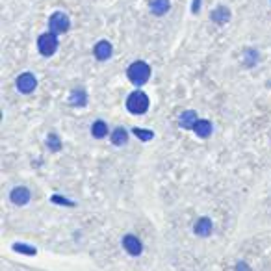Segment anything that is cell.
Returning <instances> with one entry per match:
<instances>
[{
    "instance_id": "cell-1",
    "label": "cell",
    "mask_w": 271,
    "mask_h": 271,
    "mask_svg": "<svg viewBox=\"0 0 271 271\" xmlns=\"http://www.w3.org/2000/svg\"><path fill=\"white\" fill-rule=\"evenodd\" d=\"M126 75H128V80H130L134 86H143V84L149 82V78H151V67L147 65L145 61H134V63L126 69Z\"/></svg>"
},
{
    "instance_id": "cell-2",
    "label": "cell",
    "mask_w": 271,
    "mask_h": 271,
    "mask_svg": "<svg viewBox=\"0 0 271 271\" xmlns=\"http://www.w3.org/2000/svg\"><path fill=\"white\" fill-rule=\"evenodd\" d=\"M126 108H128V112L130 114H145L147 110H149V97H147L143 91H134L128 95V98H126Z\"/></svg>"
},
{
    "instance_id": "cell-3",
    "label": "cell",
    "mask_w": 271,
    "mask_h": 271,
    "mask_svg": "<svg viewBox=\"0 0 271 271\" xmlns=\"http://www.w3.org/2000/svg\"><path fill=\"white\" fill-rule=\"evenodd\" d=\"M38 49H39V52L45 56V58H49V56L54 54L56 49H58V38H56V33L49 32V33H43V36H39Z\"/></svg>"
},
{
    "instance_id": "cell-4",
    "label": "cell",
    "mask_w": 271,
    "mask_h": 271,
    "mask_svg": "<svg viewBox=\"0 0 271 271\" xmlns=\"http://www.w3.org/2000/svg\"><path fill=\"white\" fill-rule=\"evenodd\" d=\"M49 26H50V32L56 33V36H58V33H65L71 28V21H69V17H67V13L56 11L54 15L50 17Z\"/></svg>"
},
{
    "instance_id": "cell-5",
    "label": "cell",
    "mask_w": 271,
    "mask_h": 271,
    "mask_svg": "<svg viewBox=\"0 0 271 271\" xmlns=\"http://www.w3.org/2000/svg\"><path fill=\"white\" fill-rule=\"evenodd\" d=\"M36 87H38V80H36V76L32 73H22V75H19V78H17V89L19 91L32 93Z\"/></svg>"
},
{
    "instance_id": "cell-6",
    "label": "cell",
    "mask_w": 271,
    "mask_h": 271,
    "mask_svg": "<svg viewBox=\"0 0 271 271\" xmlns=\"http://www.w3.org/2000/svg\"><path fill=\"white\" fill-rule=\"evenodd\" d=\"M123 247L126 249V253L132 256H140L141 251H143V245H141V242L136 236H132V234H126L125 238H123Z\"/></svg>"
},
{
    "instance_id": "cell-7",
    "label": "cell",
    "mask_w": 271,
    "mask_h": 271,
    "mask_svg": "<svg viewBox=\"0 0 271 271\" xmlns=\"http://www.w3.org/2000/svg\"><path fill=\"white\" fill-rule=\"evenodd\" d=\"M30 201V190L24 188V186H19L15 190L11 191V202H15L17 206H22L26 205Z\"/></svg>"
},
{
    "instance_id": "cell-8",
    "label": "cell",
    "mask_w": 271,
    "mask_h": 271,
    "mask_svg": "<svg viewBox=\"0 0 271 271\" xmlns=\"http://www.w3.org/2000/svg\"><path fill=\"white\" fill-rule=\"evenodd\" d=\"M197 114L195 112H191V110H188V112H184V114L179 117V125L184 126V128H188V130H193L197 125Z\"/></svg>"
},
{
    "instance_id": "cell-9",
    "label": "cell",
    "mask_w": 271,
    "mask_h": 271,
    "mask_svg": "<svg viewBox=\"0 0 271 271\" xmlns=\"http://www.w3.org/2000/svg\"><path fill=\"white\" fill-rule=\"evenodd\" d=\"M112 45L108 41H98L95 45V56H97L98 60H108L110 56H112Z\"/></svg>"
},
{
    "instance_id": "cell-10",
    "label": "cell",
    "mask_w": 271,
    "mask_h": 271,
    "mask_svg": "<svg viewBox=\"0 0 271 271\" xmlns=\"http://www.w3.org/2000/svg\"><path fill=\"white\" fill-rule=\"evenodd\" d=\"M212 19L217 24H223V22H227L230 19V10L228 8H216V10L212 11Z\"/></svg>"
},
{
    "instance_id": "cell-11",
    "label": "cell",
    "mask_w": 271,
    "mask_h": 271,
    "mask_svg": "<svg viewBox=\"0 0 271 271\" xmlns=\"http://www.w3.org/2000/svg\"><path fill=\"white\" fill-rule=\"evenodd\" d=\"M195 232L199 234V236H208V234L212 232V221L208 217H201V219L197 221Z\"/></svg>"
},
{
    "instance_id": "cell-12",
    "label": "cell",
    "mask_w": 271,
    "mask_h": 271,
    "mask_svg": "<svg viewBox=\"0 0 271 271\" xmlns=\"http://www.w3.org/2000/svg\"><path fill=\"white\" fill-rule=\"evenodd\" d=\"M169 0H152L151 2V10L154 15H163L169 11Z\"/></svg>"
},
{
    "instance_id": "cell-13",
    "label": "cell",
    "mask_w": 271,
    "mask_h": 271,
    "mask_svg": "<svg viewBox=\"0 0 271 271\" xmlns=\"http://www.w3.org/2000/svg\"><path fill=\"white\" fill-rule=\"evenodd\" d=\"M126 141H128V132L125 128H115L114 134H112V143L114 145H126Z\"/></svg>"
},
{
    "instance_id": "cell-14",
    "label": "cell",
    "mask_w": 271,
    "mask_h": 271,
    "mask_svg": "<svg viewBox=\"0 0 271 271\" xmlns=\"http://www.w3.org/2000/svg\"><path fill=\"white\" fill-rule=\"evenodd\" d=\"M86 100H87L86 91H84L82 87H78V89H75V91L71 93V104H73V106H84Z\"/></svg>"
},
{
    "instance_id": "cell-15",
    "label": "cell",
    "mask_w": 271,
    "mask_h": 271,
    "mask_svg": "<svg viewBox=\"0 0 271 271\" xmlns=\"http://www.w3.org/2000/svg\"><path fill=\"white\" fill-rule=\"evenodd\" d=\"M193 132H195L199 138H208V136L212 134V125L208 123V121H197Z\"/></svg>"
},
{
    "instance_id": "cell-16",
    "label": "cell",
    "mask_w": 271,
    "mask_h": 271,
    "mask_svg": "<svg viewBox=\"0 0 271 271\" xmlns=\"http://www.w3.org/2000/svg\"><path fill=\"white\" fill-rule=\"evenodd\" d=\"M91 132H93V136H95V138H98V140H100V138H104V136L108 134V126H106V123H104V121H95V123H93V126H91Z\"/></svg>"
},
{
    "instance_id": "cell-17",
    "label": "cell",
    "mask_w": 271,
    "mask_h": 271,
    "mask_svg": "<svg viewBox=\"0 0 271 271\" xmlns=\"http://www.w3.org/2000/svg\"><path fill=\"white\" fill-rule=\"evenodd\" d=\"M132 132H134V136H138L141 141H149L154 138V134H152L151 130H143V128H134Z\"/></svg>"
},
{
    "instance_id": "cell-18",
    "label": "cell",
    "mask_w": 271,
    "mask_h": 271,
    "mask_svg": "<svg viewBox=\"0 0 271 271\" xmlns=\"http://www.w3.org/2000/svg\"><path fill=\"white\" fill-rule=\"evenodd\" d=\"M47 143H49V147L52 149V151H60V149H61V141L58 140V136H56V134H49V138H47Z\"/></svg>"
},
{
    "instance_id": "cell-19",
    "label": "cell",
    "mask_w": 271,
    "mask_h": 271,
    "mask_svg": "<svg viewBox=\"0 0 271 271\" xmlns=\"http://www.w3.org/2000/svg\"><path fill=\"white\" fill-rule=\"evenodd\" d=\"M13 249L19 251V253H24V255H36V249H33V247H26V245H21V244L13 245Z\"/></svg>"
},
{
    "instance_id": "cell-20",
    "label": "cell",
    "mask_w": 271,
    "mask_h": 271,
    "mask_svg": "<svg viewBox=\"0 0 271 271\" xmlns=\"http://www.w3.org/2000/svg\"><path fill=\"white\" fill-rule=\"evenodd\" d=\"M236 271H249V267H247V264H244V262H240L238 266H236Z\"/></svg>"
}]
</instances>
